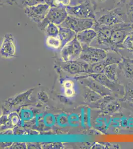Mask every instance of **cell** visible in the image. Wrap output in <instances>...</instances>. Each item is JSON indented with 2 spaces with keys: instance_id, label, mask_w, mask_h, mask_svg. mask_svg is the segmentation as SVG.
Here are the masks:
<instances>
[{
  "instance_id": "cell-1",
  "label": "cell",
  "mask_w": 133,
  "mask_h": 149,
  "mask_svg": "<svg viewBox=\"0 0 133 149\" xmlns=\"http://www.w3.org/2000/svg\"><path fill=\"white\" fill-rule=\"evenodd\" d=\"M68 16L66 8L51 6L45 18L41 22L37 24V26L41 31L44 32L48 24L53 23L60 26L65 21Z\"/></svg>"
},
{
  "instance_id": "cell-2",
  "label": "cell",
  "mask_w": 133,
  "mask_h": 149,
  "mask_svg": "<svg viewBox=\"0 0 133 149\" xmlns=\"http://www.w3.org/2000/svg\"><path fill=\"white\" fill-rule=\"evenodd\" d=\"M68 15L83 19H92L95 20L96 15L93 3L89 0H85L76 5L66 8Z\"/></svg>"
},
{
  "instance_id": "cell-3",
  "label": "cell",
  "mask_w": 133,
  "mask_h": 149,
  "mask_svg": "<svg viewBox=\"0 0 133 149\" xmlns=\"http://www.w3.org/2000/svg\"><path fill=\"white\" fill-rule=\"evenodd\" d=\"M83 49V46L76 37L61 48L60 56L64 61H74L80 58Z\"/></svg>"
},
{
  "instance_id": "cell-4",
  "label": "cell",
  "mask_w": 133,
  "mask_h": 149,
  "mask_svg": "<svg viewBox=\"0 0 133 149\" xmlns=\"http://www.w3.org/2000/svg\"><path fill=\"white\" fill-rule=\"evenodd\" d=\"M96 23V21L93 19L78 18L68 15L60 26L69 28L77 34L87 29L93 28Z\"/></svg>"
},
{
  "instance_id": "cell-5",
  "label": "cell",
  "mask_w": 133,
  "mask_h": 149,
  "mask_svg": "<svg viewBox=\"0 0 133 149\" xmlns=\"http://www.w3.org/2000/svg\"><path fill=\"white\" fill-rule=\"evenodd\" d=\"M51 5L47 3H40L25 8L24 13L32 22L38 24L45 18L50 9Z\"/></svg>"
},
{
  "instance_id": "cell-6",
  "label": "cell",
  "mask_w": 133,
  "mask_h": 149,
  "mask_svg": "<svg viewBox=\"0 0 133 149\" xmlns=\"http://www.w3.org/2000/svg\"><path fill=\"white\" fill-rule=\"evenodd\" d=\"M80 58L88 63H95L103 61L107 56V53L100 48L86 46L83 47Z\"/></svg>"
},
{
  "instance_id": "cell-7",
  "label": "cell",
  "mask_w": 133,
  "mask_h": 149,
  "mask_svg": "<svg viewBox=\"0 0 133 149\" xmlns=\"http://www.w3.org/2000/svg\"><path fill=\"white\" fill-rule=\"evenodd\" d=\"M1 55L6 58L14 57L16 52L15 41L14 36L10 33H7L3 36L1 45Z\"/></svg>"
},
{
  "instance_id": "cell-8",
  "label": "cell",
  "mask_w": 133,
  "mask_h": 149,
  "mask_svg": "<svg viewBox=\"0 0 133 149\" xmlns=\"http://www.w3.org/2000/svg\"><path fill=\"white\" fill-rule=\"evenodd\" d=\"M117 27L116 25L113 26L110 38L112 50L116 52H117V50L119 48H123V43L128 36L124 29L120 28V26Z\"/></svg>"
},
{
  "instance_id": "cell-9",
  "label": "cell",
  "mask_w": 133,
  "mask_h": 149,
  "mask_svg": "<svg viewBox=\"0 0 133 149\" xmlns=\"http://www.w3.org/2000/svg\"><path fill=\"white\" fill-rule=\"evenodd\" d=\"M95 21L99 25L107 26H112L122 22L120 15L117 10L103 14L97 19H96Z\"/></svg>"
},
{
  "instance_id": "cell-10",
  "label": "cell",
  "mask_w": 133,
  "mask_h": 149,
  "mask_svg": "<svg viewBox=\"0 0 133 149\" xmlns=\"http://www.w3.org/2000/svg\"><path fill=\"white\" fill-rule=\"evenodd\" d=\"M97 32L94 29H87L77 34L76 37L83 47L88 46L95 39Z\"/></svg>"
},
{
  "instance_id": "cell-11",
  "label": "cell",
  "mask_w": 133,
  "mask_h": 149,
  "mask_svg": "<svg viewBox=\"0 0 133 149\" xmlns=\"http://www.w3.org/2000/svg\"><path fill=\"white\" fill-rule=\"evenodd\" d=\"M118 66L126 78L133 80V59L123 57Z\"/></svg>"
},
{
  "instance_id": "cell-12",
  "label": "cell",
  "mask_w": 133,
  "mask_h": 149,
  "mask_svg": "<svg viewBox=\"0 0 133 149\" xmlns=\"http://www.w3.org/2000/svg\"><path fill=\"white\" fill-rule=\"evenodd\" d=\"M60 31H59V36L62 41L63 47L69 42L70 41L72 40V39L76 37L77 33L72 29L64 27L62 26H59Z\"/></svg>"
},
{
  "instance_id": "cell-13",
  "label": "cell",
  "mask_w": 133,
  "mask_h": 149,
  "mask_svg": "<svg viewBox=\"0 0 133 149\" xmlns=\"http://www.w3.org/2000/svg\"><path fill=\"white\" fill-rule=\"evenodd\" d=\"M104 109L106 111L110 113H113L119 111L121 109V103L118 100L109 95L106 103L104 104Z\"/></svg>"
},
{
  "instance_id": "cell-14",
  "label": "cell",
  "mask_w": 133,
  "mask_h": 149,
  "mask_svg": "<svg viewBox=\"0 0 133 149\" xmlns=\"http://www.w3.org/2000/svg\"><path fill=\"white\" fill-rule=\"evenodd\" d=\"M45 43L47 47L50 48L59 49L63 47L62 41L59 35L46 36Z\"/></svg>"
},
{
  "instance_id": "cell-15",
  "label": "cell",
  "mask_w": 133,
  "mask_h": 149,
  "mask_svg": "<svg viewBox=\"0 0 133 149\" xmlns=\"http://www.w3.org/2000/svg\"><path fill=\"white\" fill-rule=\"evenodd\" d=\"M117 67H118L117 64L108 65L105 67L103 73L112 81L117 82Z\"/></svg>"
},
{
  "instance_id": "cell-16",
  "label": "cell",
  "mask_w": 133,
  "mask_h": 149,
  "mask_svg": "<svg viewBox=\"0 0 133 149\" xmlns=\"http://www.w3.org/2000/svg\"><path fill=\"white\" fill-rule=\"evenodd\" d=\"M13 2L14 4L24 9L26 7L47 3L46 0H13Z\"/></svg>"
},
{
  "instance_id": "cell-17",
  "label": "cell",
  "mask_w": 133,
  "mask_h": 149,
  "mask_svg": "<svg viewBox=\"0 0 133 149\" xmlns=\"http://www.w3.org/2000/svg\"><path fill=\"white\" fill-rule=\"evenodd\" d=\"M60 28L59 26H58L53 23H50L46 27L44 32L46 36H57L59 35Z\"/></svg>"
},
{
  "instance_id": "cell-18",
  "label": "cell",
  "mask_w": 133,
  "mask_h": 149,
  "mask_svg": "<svg viewBox=\"0 0 133 149\" xmlns=\"http://www.w3.org/2000/svg\"><path fill=\"white\" fill-rule=\"evenodd\" d=\"M122 101H125L129 103H133V87L127 85L125 87V94L120 99Z\"/></svg>"
},
{
  "instance_id": "cell-19",
  "label": "cell",
  "mask_w": 133,
  "mask_h": 149,
  "mask_svg": "<svg viewBox=\"0 0 133 149\" xmlns=\"http://www.w3.org/2000/svg\"><path fill=\"white\" fill-rule=\"evenodd\" d=\"M68 120L69 126L71 127H79L81 123L79 115L76 113H72L69 115Z\"/></svg>"
},
{
  "instance_id": "cell-20",
  "label": "cell",
  "mask_w": 133,
  "mask_h": 149,
  "mask_svg": "<svg viewBox=\"0 0 133 149\" xmlns=\"http://www.w3.org/2000/svg\"><path fill=\"white\" fill-rule=\"evenodd\" d=\"M68 117L69 115L65 113H61L58 115L56 118V122L58 125L62 127H66L69 126Z\"/></svg>"
},
{
  "instance_id": "cell-21",
  "label": "cell",
  "mask_w": 133,
  "mask_h": 149,
  "mask_svg": "<svg viewBox=\"0 0 133 149\" xmlns=\"http://www.w3.org/2000/svg\"><path fill=\"white\" fill-rule=\"evenodd\" d=\"M44 125L47 127H52L55 124L56 118L53 114L48 113L43 117Z\"/></svg>"
},
{
  "instance_id": "cell-22",
  "label": "cell",
  "mask_w": 133,
  "mask_h": 149,
  "mask_svg": "<svg viewBox=\"0 0 133 149\" xmlns=\"http://www.w3.org/2000/svg\"><path fill=\"white\" fill-rule=\"evenodd\" d=\"M123 48L133 52V33L127 36L123 44Z\"/></svg>"
},
{
  "instance_id": "cell-23",
  "label": "cell",
  "mask_w": 133,
  "mask_h": 149,
  "mask_svg": "<svg viewBox=\"0 0 133 149\" xmlns=\"http://www.w3.org/2000/svg\"><path fill=\"white\" fill-rule=\"evenodd\" d=\"M20 116L24 121L30 120L33 117V113L29 109H23L20 112Z\"/></svg>"
},
{
  "instance_id": "cell-24",
  "label": "cell",
  "mask_w": 133,
  "mask_h": 149,
  "mask_svg": "<svg viewBox=\"0 0 133 149\" xmlns=\"http://www.w3.org/2000/svg\"><path fill=\"white\" fill-rule=\"evenodd\" d=\"M72 0H52L53 6L67 8L71 6Z\"/></svg>"
},
{
  "instance_id": "cell-25",
  "label": "cell",
  "mask_w": 133,
  "mask_h": 149,
  "mask_svg": "<svg viewBox=\"0 0 133 149\" xmlns=\"http://www.w3.org/2000/svg\"><path fill=\"white\" fill-rule=\"evenodd\" d=\"M65 94L68 97H72L75 95V90L72 88H65Z\"/></svg>"
},
{
  "instance_id": "cell-26",
  "label": "cell",
  "mask_w": 133,
  "mask_h": 149,
  "mask_svg": "<svg viewBox=\"0 0 133 149\" xmlns=\"http://www.w3.org/2000/svg\"><path fill=\"white\" fill-rule=\"evenodd\" d=\"M42 124H44L43 116L41 114L37 115L36 116V126L39 127L42 125Z\"/></svg>"
},
{
  "instance_id": "cell-27",
  "label": "cell",
  "mask_w": 133,
  "mask_h": 149,
  "mask_svg": "<svg viewBox=\"0 0 133 149\" xmlns=\"http://www.w3.org/2000/svg\"><path fill=\"white\" fill-rule=\"evenodd\" d=\"M85 112H84V109H81V125L84 128L85 127Z\"/></svg>"
},
{
  "instance_id": "cell-28",
  "label": "cell",
  "mask_w": 133,
  "mask_h": 149,
  "mask_svg": "<svg viewBox=\"0 0 133 149\" xmlns=\"http://www.w3.org/2000/svg\"><path fill=\"white\" fill-rule=\"evenodd\" d=\"M91 109L88 108L87 110V124L88 126L91 127Z\"/></svg>"
},
{
  "instance_id": "cell-29",
  "label": "cell",
  "mask_w": 133,
  "mask_h": 149,
  "mask_svg": "<svg viewBox=\"0 0 133 149\" xmlns=\"http://www.w3.org/2000/svg\"><path fill=\"white\" fill-rule=\"evenodd\" d=\"M64 86L65 88H74V83L70 81H67L64 82Z\"/></svg>"
},
{
  "instance_id": "cell-30",
  "label": "cell",
  "mask_w": 133,
  "mask_h": 149,
  "mask_svg": "<svg viewBox=\"0 0 133 149\" xmlns=\"http://www.w3.org/2000/svg\"><path fill=\"white\" fill-rule=\"evenodd\" d=\"M0 4L1 6L5 5H13V0H0Z\"/></svg>"
},
{
  "instance_id": "cell-31",
  "label": "cell",
  "mask_w": 133,
  "mask_h": 149,
  "mask_svg": "<svg viewBox=\"0 0 133 149\" xmlns=\"http://www.w3.org/2000/svg\"><path fill=\"white\" fill-rule=\"evenodd\" d=\"M12 123L13 125H16L17 124L18 122H19V117H17V116H14L12 117Z\"/></svg>"
},
{
  "instance_id": "cell-32",
  "label": "cell",
  "mask_w": 133,
  "mask_h": 149,
  "mask_svg": "<svg viewBox=\"0 0 133 149\" xmlns=\"http://www.w3.org/2000/svg\"><path fill=\"white\" fill-rule=\"evenodd\" d=\"M96 1L99 3H103V2H105L106 0H96Z\"/></svg>"
},
{
  "instance_id": "cell-33",
  "label": "cell",
  "mask_w": 133,
  "mask_h": 149,
  "mask_svg": "<svg viewBox=\"0 0 133 149\" xmlns=\"http://www.w3.org/2000/svg\"><path fill=\"white\" fill-rule=\"evenodd\" d=\"M128 103H129V104L131 106V107L133 108V103H129V102H128Z\"/></svg>"
},
{
  "instance_id": "cell-34",
  "label": "cell",
  "mask_w": 133,
  "mask_h": 149,
  "mask_svg": "<svg viewBox=\"0 0 133 149\" xmlns=\"http://www.w3.org/2000/svg\"><path fill=\"white\" fill-rule=\"evenodd\" d=\"M133 27V24H132L131 25V27Z\"/></svg>"
}]
</instances>
